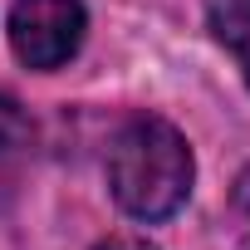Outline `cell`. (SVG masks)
<instances>
[{"label": "cell", "instance_id": "6da1fadb", "mask_svg": "<svg viewBox=\"0 0 250 250\" xmlns=\"http://www.w3.org/2000/svg\"><path fill=\"white\" fill-rule=\"evenodd\" d=\"M196 182L191 143L167 118L138 113L108 143V191L133 221H167L187 206Z\"/></svg>", "mask_w": 250, "mask_h": 250}, {"label": "cell", "instance_id": "7a4b0ae2", "mask_svg": "<svg viewBox=\"0 0 250 250\" xmlns=\"http://www.w3.org/2000/svg\"><path fill=\"white\" fill-rule=\"evenodd\" d=\"M88 30L83 0H15L10 5V49L25 69L54 74L64 69Z\"/></svg>", "mask_w": 250, "mask_h": 250}, {"label": "cell", "instance_id": "3957f363", "mask_svg": "<svg viewBox=\"0 0 250 250\" xmlns=\"http://www.w3.org/2000/svg\"><path fill=\"white\" fill-rule=\"evenodd\" d=\"M206 30L235 59V69L250 88V0H211L206 5Z\"/></svg>", "mask_w": 250, "mask_h": 250}, {"label": "cell", "instance_id": "277c9868", "mask_svg": "<svg viewBox=\"0 0 250 250\" xmlns=\"http://www.w3.org/2000/svg\"><path fill=\"white\" fill-rule=\"evenodd\" d=\"M230 221H235V230H240V245L250 250V167L235 177V187H230Z\"/></svg>", "mask_w": 250, "mask_h": 250}, {"label": "cell", "instance_id": "5b68a950", "mask_svg": "<svg viewBox=\"0 0 250 250\" xmlns=\"http://www.w3.org/2000/svg\"><path fill=\"white\" fill-rule=\"evenodd\" d=\"M93 250H157L147 235H133V230H118V235H108V240H98Z\"/></svg>", "mask_w": 250, "mask_h": 250}]
</instances>
